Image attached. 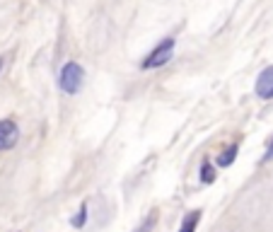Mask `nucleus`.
Returning <instances> with one entry per match:
<instances>
[{"label": "nucleus", "instance_id": "11", "mask_svg": "<svg viewBox=\"0 0 273 232\" xmlns=\"http://www.w3.org/2000/svg\"><path fill=\"white\" fill-rule=\"evenodd\" d=\"M3 66H5V58L0 56V73H3Z\"/></svg>", "mask_w": 273, "mask_h": 232}, {"label": "nucleus", "instance_id": "2", "mask_svg": "<svg viewBox=\"0 0 273 232\" xmlns=\"http://www.w3.org/2000/svg\"><path fill=\"white\" fill-rule=\"evenodd\" d=\"M172 54H174V36H164L162 41L141 61V68L143 70H153V68L167 66L169 58H172Z\"/></svg>", "mask_w": 273, "mask_h": 232}, {"label": "nucleus", "instance_id": "4", "mask_svg": "<svg viewBox=\"0 0 273 232\" xmlns=\"http://www.w3.org/2000/svg\"><path fill=\"white\" fill-rule=\"evenodd\" d=\"M254 92L256 97L261 100H273V66L263 68L259 77H256V85H254Z\"/></svg>", "mask_w": 273, "mask_h": 232}, {"label": "nucleus", "instance_id": "5", "mask_svg": "<svg viewBox=\"0 0 273 232\" xmlns=\"http://www.w3.org/2000/svg\"><path fill=\"white\" fill-rule=\"evenodd\" d=\"M198 220H201V210H189V213L184 215V220H181L179 232H196Z\"/></svg>", "mask_w": 273, "mask_h": 232}, {"label": "nucleus", "instance_id": "3", "mask_svg": "<svg viewBox=\"0 0 273 232\" xmlns=\"http://www.w3.org/2000/svg\"><path fill=\"white\" fill-rule=\"evenodd\" d=\"M20 141V126L15 119H0V153L12 150Z\"/></svg>", "mask_w": 273, "mask_h": 232}, {"label": "nucleus", "instance_id": "9", "mask_svg": "<svg viewBox=\"0 0 273 232\" xmlns=\"http://www.w3.org/2000/svg\"><path fill=\"white\" fill-rule=\"evenodd\" d=\"M85 222H87V203L80 206V213L70 220V225H73V227H85Z\"/></svg>", "mask_w": 273, "mask_h": 232}, {"label": "nucleus", "instance_id": "8", "mask_svg": "<svg viewBox=\"0 0 273 232\" xmlns=\"http://www.w3.org/2000/svg\"><path fill=\"white\" fill-rule=\"evenodd\" d=\"M155 225H157V213L153 210V213H150V215H148V218H145V220H143L133 232H153Z\"/></svg>", "mask_w": 273, "mask_h": 232}, {"label": "nucleus", "instance_id": "6", "mask_svg": "<svg viewBox=\"0 0 273 232\" xmlns=\"http://www.w3.org/2000/svg\"><path fill=\"white\" fill-rule=\"evenodd\" d=\"M201 181L203 184H213L215 181V167L210 165V160H203V165H201Z\"/></svg>", "mask_w": 273, "mask_h": 232}, {"label": "nucleus", "instance_id": "7", "mask_svg": "<svg viewBox=\"0 0 273 232\" xmlns=\"http://www.w3.org/2000/svg\"><path fill=\"white\" fill-rule=\"evenodd\" d=\"M237 150H240L237 145H232V148H228V150H225V153L220 155V157L215 160V162H218L220 167H230L232 162H235V157H237Z\"/></svg>", "mask_w": 273, "mask_h": 232}, {"label": "nucleus", "instance_id": "10", "mask_svg": "<svg viewBox=\"0 0 273 232\" xmlns=\"http://www.w3.org/2000/svg\"><path fill=\"white\" fill-rule=\"evenodd\" d=\"M268 160H273V135H271V141H268V145H266V153H263L261 162H268Z\"/></svg>", "mask_w": 273, "mask_h": 232}, {"label": "nucleus", "instance_id": "1", "mask_svg": "<svg viewBox=\"0 0 273 232\" xmlns=\"http://www.w3.org/2000/svg\"><path fill=\"white\" fill-rule=\"evenodd\" d=\"M82 82H85V68L80 66L77 61H68L66 66L61 68L58 73V87L63 95H77L82 89Z\"/></svg>", "mask_w": 273, "mask_h": 232}]
</instances>
